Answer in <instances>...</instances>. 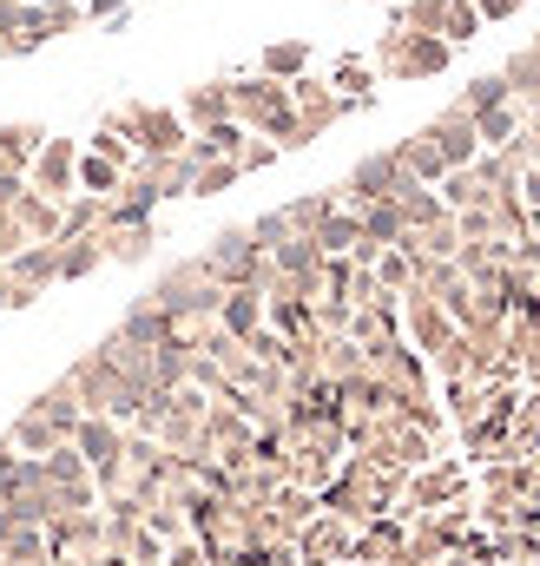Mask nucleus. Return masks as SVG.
Here are the masks:
<instances>
[{
    "mask_svg": "<svg viewBox=\"0 0 540 566\" xmlns=\"http://www.w3.org/2000/svg\"><path fill=\"white\" fill-rule=\"evenodd\" d=\"M113 258H145V231H133V238L120 231V238H113Z\"/></svg>",
    "mask_w": 540,
    "mask_h": 566,
    "instance_id": "6e6552de",
    "label": "nucleus"
},
{
    "mask_svg": "<svg viewBox=\"0 0 540 566\" xmlns=\"http://www.w3.org/2000/svg\"><path fill=\"white\" fill-rule=\"evenodd\" d=\"M40 145H46L40 126H0V165H7V171H27Z\"/></svg>",
    "mask_w": 540,
    "mask_h": 566,
    "instance_id": "20e7f679",
    "label": "nucleus"
},
{
    "mask_svg": "<svg viewBox=\"0 0 540 566\" xmlns=\"http://www.w3.org/2000/svg\"><path fill=\"white\" fill-rule=\"evenodd\" d=\"M27 7H73V0H27Z\"/></svg>",
    "mask_w": 540,
    "mask_h": 566,
    "instance_id": "9d476101",
    "label": "nucleus"
},
{
    "mask_svg": "<svg viewBox=\"0 0 540 566\" xmlns=\"http://www.w3.org/2000/svg\"><path fill=\"white\" fill-rule=\"evenodd\" d=\"M73 185H80V145L73 139H46L33 151V191L40 198H73Z\"/></svg>",
    "mask_w": 540,
    "mask_h": 566,
    "instance_id": "f257e3e1",
    "label": "nucleus"
},
{
    "mask_svg": "<svg viewBox=\"0 0 540 566\" xmlns=\"http://www.w3.org/2000/svg\"><path fill=\"white\" fill-rule=\"evenodd\" d=\"M7 441H13V448H27V454H53V448H60L66 434H60V428L46 422L40 409H27V416L13 422V434H7Z\"/></svg>",
    "mask_w": 540,
    "mask_h": 566,
    "instance_id": "7ed1b4c3",
    "label": "nucleus"
},
{
    "mask_svg": "<svg viewBox=\"0 0 540 566\" xmlns=\"http://www.w3.org/2000/svg\"><path fill=\"white\" fill-rule=\"evenodd\" d=\"M303 66V46H270V73H297Z\"/></svg>",
    "mask_w": 540,
    "mask_h": 566,
    "instance_id": "0eeeda50",
    "label": "nucleus"
},
{
    "mask_svg": "<svg viewBox=\"0 0 540 566\" xmlns=\"http://www.w3.org/2000/svg\"><path fill=\"white\" fill-rule=\"evenodd\" d=\"M481 7H488V13H508V7H515V0H481Z\"/></svg>",
    "mask_w": 540,
    "mask_h": 566,
    "instance_id": "1a4fd4ad",
    "label": "nucleus"
},
{
    "mask_svg": "<svg viewBox=\"0 0 540 566\" xmlns=\"http://www.w3.org/2000/svg\"><path fill=\"white\" fill-rule=\"evenodd\" d=\"M73 441H80V454H86L100 474H113V454H120V434H113V428H106V422H86V416H80Z\"/></svg>",
    "mask_w": 540,
    "mask_h": 566,
    "instance_id": "f03ea898",
    "label": "nucleus"
},
{
    "mask_svg": "<svg viewBox=\"0 0 540 566\" xmlns=\"http://www.w3.org/2000/svg\"><path fill=\"white\" fill-rule=\"evenodd\" d=\"M80 185H86L93 198H106V191L120 185V165H113V158H100V151H80Z\"/></svg>",
    "mask_w": 540,
    "mask_h": 566,
    "instance_id": "39448f33",
    "label": "nucleus"
},
{
    "mask_svg": "<svg viewBox=\"0 0 540 566\" xmlns=\"http://www.w3.org/2000/svg\"><path fill=\"white\" fill-rule=\"evenodd\" d=\"M133 126L145 133V145H152V151H172V145H178V126H172L165 113H133Z\"/></svg>",
    "mask_w": 540,
    "mask_h": 566,
    "instance_id": "423d86ee",
    "label": "nucleus"
}]
</instances>
